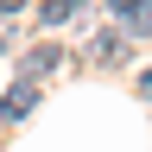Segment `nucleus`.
Masks as SVG:
<instances>
[{
	"mask_svg": "<svg viewBox=\"0 0 152 152\" xmlns=\"http://www.w3.org/2000/svg\"><path fill=\"white\" fill-rule=\"evenodd\" d=\"M121 26H127V38H146V32H152V0H133V7H121Z\"/></svg>",
	"mask_w": 152,
	"mask_h": 152,
	"instance_id": "3",
	"label": "nucleus"
},
{
	"mask_svg": "<svg viewBox=\"0 0 152 152\" xmlns=\"http://www.w3.org/2000/svg\"><path fill=\"white\" fill-rule=\"evenodd\" d=\"M114 7H133V0H114Z\"/></svg>",
	"mask_w": 152,
	"mask_h": 152,
	"instance_id": "8",
	"label": "nucleus"
},
{
	"mask_svg": "<svg viewBox=\"0 0 152 152\" xmlns=\"http://www.w3.org/2000/svg\"><path fill=\"white\" fill-rule=\"evenodd\" d=\"M140 95H146V102H152V70H146V76H140Z\"/></svg>",
	"mask_w": 152,
	"mask_h": 152,
	"instance_id": "6",
	"label": "nucleus"
},
{
	"mask_svg": "<svg viewBox=\"0 0 152 152\" xmlns=\"http://www.w3.org/2000/svg\"><path fill=\"white\" fill-rule=\"evenodd\" d=\"M95 57H102V64L127 57V32H102V38H95Z\"/></svg>",
	"mask_w": 152,
	"mask_h": 152,
	"instance_id": "5",
	"label": "nucleus"
},
{
	"mask_svg": "<svg viewBox=\"0 0 152 152\" xmlns=\"http://www.w3.org/2000/svg\"><path fill=\"white\" fill-rule=\"evenodd\" d=\"M32 108H38V83H26V76H19V83L7 89V102H0V114H7V121H26Z\"/></svg>",
	"mask_w": 152,
	"mask_h": 152,
	"instance_id": "1",
	"label": "nucleus"
},
{
	"mask_svg": "<svg viewBox=\"0 0 152 152\" xmlns=\"http://www.w3.org/2000/svg\"><path fill=\"white\" fill-rule=\"evenodd\" d=\"M19 7H26V0H0V13H19Z\"/></svg>",
	"mask_w": 152,
	"mask_h": 152,
	"instance_id": "7",
	"label": "nucleus"
},
{
	"mask_svg": "<svg viewBox=\"0 0 152 152\" xmlns=\"http://www.w3.org/2000/svg\"><path fill=\"white\" fill-rule=\"evenodd\" d=\"M57 64H64V51H57V45H38V51H26V83H38V76H51Z\"/></svg>",
	"mask_w": 152,
	"mask_h": 152,
	"instance_id": "2",
	"label": "nucleus"
},
{
	"mask_svg": "<svg viewBox=\"0 0 152 152\" xmlns=\"http://www.w3.org/2000/svg\"><path fill=\"white\" fill-rule=\"evenodd\" d=\"M38 13H45V26H64V19H76V13H83V0H45Z\"/></svg>",
	"mask_w": 152,
	"mask_h": 152,
	"instance_id": "4",
	"label": "nucleus"
}]
</instances>
